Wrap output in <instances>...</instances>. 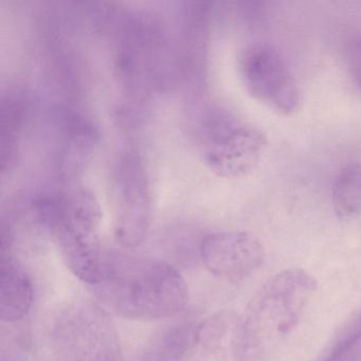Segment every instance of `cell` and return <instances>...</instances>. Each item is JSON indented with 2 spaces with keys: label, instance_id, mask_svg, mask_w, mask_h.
<instances>
[{
  "label": "cell",
  "instance_id": "1",
  "mask_svg": "<svg viewBox=\"0 0 361 361\" xmlns=\"http://www.w3.org/2000/svg\"><path fill=\"white\" fill-rule=\"evenodd\" d=\"M92 288L114 314L134 321L175 316L190 299L187 282L174 266L130 255H103Z\"/></svg>",
  "mask_w": 361,
  "mask_h": 361
},
{
  "label": "cell",
  "instance_id": "2",
  "mask_svg": "<svg viewBox=\"0 0 361 361\" xmlns=\"http://www.w3.org/2000/svg\"><path fill=\"white\" fill-rule=\"evenodd\" d=\"M317 289L305 270L293 268L274 274L253 295L235 324L233 353L238 361L267 358L301 321Z\"/></svg>",
  "mask_w": 361,
  "mask_h": 361
},
{
  "label": "cell",
  "instance_id": "3",
  "mask_svg": "<svg viewBox=\"0 0 361 361\" xmlns=\"http://www.w3.org/2000/svg\"><path fill=\"white\" fill-rule=\"evenodd\" d=\"M39 219L56 240L67 267L86 284L98 280L103 253L99 229L101 213L92 194L85 191L71 200L42 204Z\"/></svg>",
  "mask_w": 361,
  "mask_h": 361
},
{
  "label": "cell",
  "instance_id": "4",
  "mask_svg": "<svg viewBox=\"0 0 361 361\" xmlns=\"http://www.w3.org/2000/svg\"><path fill=\"white\" fill-rule=\"evenodd\" d=\"M51 340L59 361H122L115 323L94 302L67 304L54 320Z\"/></svg>",
  "mask_w": 361,
  "mask_h": 361
},
{
  "label": "cell",
  "instance_id": "5",
  "mask_svg": "<svg viewBox=\"0 0 361 361\" xmlns=\"http://www.w3.org/2000/svg\"><path fill=\"white\" fill-rule=\"evenodd\" d=\"M238 69L249 94L266 106L288 115L297 111L301 92L283 54L267 43H253L240 52Z\"/></svg>",
  "mask_w": 361,
  "mask_h": 361
},
{
  "label": "cell",
  "instance_id": "6",
  "mask_svg": "<svg viewBox=\"0 0 361 361\" xmlns=\"http://www.w3.org/2000/svg\"><path fill=\"white\" fill-rule=\"evenodd\" d=\"M267 147L265 134L221 111L209 130L206 159L211 170L226 178L245 176L257 168Z\"/></svg>",
  "mask_w": 361,
  "mask_h": 361
},
{
  "label": "cell",
  "instance_id": "7",
  "mask_svg": "<svg viewBox=\"0 0 361 361\" xmlns=\"http://www.w3.org/2000/svg\"><path fill=\"white\" fill-rule=\"evenodd\" d=\"M200 257L211 274L238 283L261 267L265 249L261 240L250 232H214L202 238Z\"/></svg>",
  "mask_w": 361,
  "mask_h": 361
},
{
  "label": "cell",
  "instance_id": "8",
  "mask_svg": "<svg viewBox=\"0 0 361 361\" xmlns=\"http://www.w3.org/2000/svg\"><path fill=\"white\" fill-rule=\"evenodd\" d=\"M119 171L120 200L116 215V238L133 248L142 243L151 224V200L141 162L128 156Z\"/></svg>",
  "mask_w": 361,
  "mask_h": 361
},
{
  "label": "cell",
  "instance_id": "9",
  "mask_svg": "<svg viewBox=\"0 0 361 361\" xmlns=\"http://www.w3.org/2000/svg\"><path fill=\"white\" fill-rule=\"evenodd\" d=\"M33 288L26 272L16 263L9 249H1L0 262V319L12 323L30 312Z\"/></svg>",
  "mask_w": 361,
  "mask_h": 361
},
{
  "label": "cell",
  "instance_id": "10",
  "mask_svg": "<svg viewBox=\"0 0 361 361\" xmlns=\"http://www.w3.org/2000/svg\"><path fill=\"white\" fill-rule=\"evenodd\" d=\"M331 202L340 219L348 221L361 214L360 164H346L338 173L331 190Z\"/></svg>",
  "mask_w": 361,
  "mask_h": 361
},
{
  "label": "cell",
  "instance_id": "11",
  "mask_svg": "<svg viewBox=\"0 0 361 361\" xmlns=\"http://www.w3.org/2000/svg\"><path fill=\"white\" fill-rule=\"evenodd\" d=\"M196 342V327L176 325L160 333L149 344L142 361H183Z\"/></svg>",
  "mask_w": 361,
  "mask_h": 361
},
{
  "label": "cell",
  "instance_id": "12",
  "mask_svg": "<svg viewBox=\"0 0 361 361\" xmlns=\"http://www.w3.org/2000/svg\"><path fill=\"white\" fill-rule=\"evenodd\" d=\"M1 161L3 168L13 160L18 145V130L22 120V107L9 98L1 106Z\"/></svg>",
  "mask_w": 361,
  "mask_h": 361
},
{
  "label": "cell",
  "instance_id": "13",
  "mask_svg": "<svg viewBox=\"0 0 361 361\" xmlns=\"http://www.w3.org/2000/svg\"><path fill=\"white\" fill-rule=\"evenodd\" d=\"M361 345V312L350 321L338 336L322 361H348Z\"/></svg>",
  "mask_w": 361,
  "mask_h": 361
},
{
  "label": "cell",
  "instance_id": "14",
  "mask_svg": "<svg viewBox=\"0 0 361 361\" xmlns=\"http://www.w3.org/2000/svg\"><path fill=\"white\" fill-rule=\"evenodd\" d=\"M233 324V318L229 312H219L196 327V342L209 350L219 348Z\"/></svg>",
  "mask_w": 361,
  "mask_h": 361
},
{
  "label": "cell",
  "instance_id": "15",
  "mask_svg": "<svg viewBox=\"0 0 361 361\" xmlns=\"http://www.w3.org/2000/svg\"><path fill=\"white\" fill-rule=\"evenodd\" d=\"M345 62L353 81L361 92V37L353 39L345 51Z\"/></svg>",
  "mask_w": 361,
  "mask_h": 361
}]
</instances>
